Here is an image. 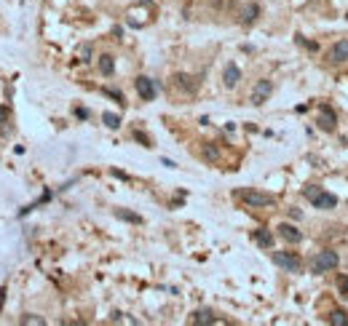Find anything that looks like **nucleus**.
<instances>
[{
  "instance_id": "obj_28",
  "label": "nucleus",
  "mask_w": 348,
  "mask_h": 326,
  "mask_svg": "<svg viewBox=\"0 0 348 326\" xmlns=\"http://www.w3.org/2000/svg\"><path fill=\"white\" fill-rule=\"evenodd\" d=\"M161 163H164V166H169V168H177L174 160H169V158H161Z\"/></svg>"
},
{
  "instance_id": "obj_5",
  "label": "nucleus",
  "mask_w": 348,
  "mask_h": 326,
  "mask_svg": "<svg viewBox=\"0 0 348 326\" xmlns=\"http://www.w3.org/2000/svg\"><path fill=\"white\" fill-rule=\"evenodd\" d=\"M270 94H273V83L262 78V80L254 83V88H252V94H249V102H252L254 107H262V104H265L268 99H270Z\"/></svg>"
},
{
  "instance_id": "obj_10",
  "label": "nucleus",
  "mask_w": 348,
  "mask_h": 326,
  "mask_svg": "<svg viewBox=\"0 0 348 326\" xmlns=\"http://www.w3.org/2000/svg\"><path fill=\"white\" fill-rule=\"evenodd\" d=\"M329 62L332 64H343L348 62V40H337L335 46L329 48Z\"/></svg>"
},
{
  "instance_id": "obj_12",
  "label": "nucleus",
  "mask_w": 348,
  "mask_h": 326,
  "mask_svg": "<svg viewBox=\"0 0 348 326\" xmlns=\"http://www.w3.org/2000/svg\"><path fill=\"white\" fill-rule=\"evenodd\" d=\"M257 16H260V6L257 3H246L244 8H241V16H238V22H241V24H254Z\"/></svg>"
},
{
  "instance_id": "obj_7",
  "label": "nucleus",
  "mask_w": 348,
  "mask_h": 326,
  "mask_svg": "<svg viewBox=\"0 0 348 326\" xmlns=\"http://www.w3.org/2000/svg\"><path fill=\"white\" fill-rule=\"evenodd\" d=\"M311 204H313V208H321V212H329V208H335L337 206V198L332 196V192H316V196L311 198Z\"/></svg>"
},
{
  "instance_id": "obj_26",
  "label": "nucleus",
  "mask_w": 348,
  "mask_h": 326,
  "mask_svg": "<svg viewBox=\"0 0 348 326\" xmlns=\"http://www.w3.org/2000/svg\"><path fill=\"white\" fill-rule=\"evenodd\" d=\"M6 294H9V289H6V286H0V310H3V302H6Z\"/></svg>"
},
{
  "instance_id": "obj_3",
  "label": "nucleus",
  "mask_w": 348,
  "mask_h": 326,
  "mask_svg": "<svg viewBox=\"0 0 348 326\" xmlns=\"http://www.w3.org/2000/svg\"><path fill=\"white\" fill-rule=\"evenodd\" d=\"M270 260H273L276 268L287 270V273H297V270H300V257H297V254H292V252H273V254H270Z\"/></svg>"
},
{
  "instance_id": "obj_2",
  "label": "nucleus",
  "mask_w": 348,
  "mask_h": 326,
  "mask_svg": "<svg viewBox=\"0 0 348 326\" xmlns=\"http://www.w3.org/2000/svg\"><path fill=\"white\" fill-rule=\"evenodd\" d=\"M238 198H241L249 208H270V206H276V198L268 196V192H260V190H244V192H238Z\"/></svg>"
},
{
  "instance_id": "obj_14",
  "label": "nucleus",
  "mask_w": 348,
  "mask_h": 326,
  "mask_svg": "<svg viewBox=\"0 0 348 326\" xmlns=\"http://www.w3.org/2000/svg\"><path fill=\"white\" fill-rule=\"evenodd\" d=\"M254 240H257V246H262V249H270V246H273V236H270L265 228L254 230Z\"/></svg>"
},
{
  "instance_id": "obj_6",
  "label": "nucleus",
  "mask_w": 348,
  "mask_h": 326,
  "mask_svg": "<svg viewBox=\"0 0 348 326\" xmlns=\"http://www.w3.org/2000/svg\"><path fill=\"white\" fill-rule=\"evenodd\" d=\"M335 126H337V118H335V112H332V107L321 104L319 107V128L321 131H335Z\"/></svg>"
},
{
  "instance_id": "obj_9",
  "label": "nucleus",
  "mask_w": 348,
  "mask_h": 326,
  "mask_svg": "<svg viewBox=\"0 0 348 326\" xmlns=\"http://www.w3.org/2000/svg\"><path fill=\"white\" fill-rule=\"evenodd\" d=\"M198 78H193V75H174V86L185 91V94H196V88H198Z\"/></svg>"
},
{
  "instance_id": "obj_8",
  "label": "nucleus",
  "mask_w": 348,
  "mask_h": 326,
  "mask_svg": "<svg viewBox=\"0 0 348 326\" xmlns=\"http://www.w3.org/2000/svg\"><path fill=\"white\" fill-rule=\"evenodd\" d=\"M238 80H241V70H238L236 62H228L225 72H222V83H225V88H236Z\"/></svg>"
},
{
  "instance_id": "obj_19",
  "label": "nucleus",
  "mask_w": 348,
  "mask_h": 326,
  "mask_svg": "<svg viewBox=\"0 0 348 326\" xmlns=\"http://www.w3.org/2000/svg\"><path fill=\"white\" fill-rule=\"evenodd\" d=\"M337 292L343 300H348V276H337Z\"/></svg>"
},
{
  "instance_id": "obj_16",
  "label": "nucleus",
  "mask_w": 348,
  "mask_h": 326,
  "mask_svg": "<svg viewBox=\"0 0 348 326\" xmlns=\"http://www.w3.org/2000/svg\"><path fill=\"white\" fill-rule=\"evenodd\" d=\"M115 216H118V220H123V222H131V224H139V222H142V216L126 212V208H115Z\"/></svg>"
},
{
  "instance_id": "obj_11",
  "label": "nucleus",
  "mask_w": 348,
  "mask_h": 326,
  "mask_svg": "<svg viewBox=\"0 0 348 326\" xmlns=\"http://www.w3.org/2000/svg\"><path fill=\"white\" fill-rule=\"evenodd\" d=\"M278 236H281L284 240H289V244H300V240H303V232H300L295 224H289V222L278 224Z\"/></svg>"
},
{
  "instance_id": "obj_24",
  "label": "nucleus",
  "mask_w": 348,
  "mask_h": 326,
  "mask_svg": "<svg viewBox=\"0 0 348 326\" xmlns=\"http://www.w3.org/2000/svg\"><path fill=\"white\" fill-rule=\"evenodd\" d=\"M22 324H46V321L41 316H25V318H22Z\"/></svg>"
},
{
  "instance_id": "obj_25",
  "label": "nucleus",
  "mask_w": 348,
  "mask_h": 326,
  "mask_svg": "<svg viewBox=\"0 0 348 326\" xmlns=\"http://www.w3.org/2000/svg\"><path fill=\"white\" fill-rule=\"evenodd\" d=\"M81 56H83V62H91V48H89V46H83V48H81Z\"/></svg>"
},
{
  "instance_id": "obj_27",
  "label": "nucleus",
  "mask_w": 348,
  "mask_h": 326,
  "mask_svg": "<svg viewBox=\"0 0 348 326\" xmlns=\"http://www.w3.org/2000/svg\"><path fill=\"white\" fill-rule=\"evenodd\" d=\"M75 115H78V118H83V120H86V118H89V112H86V110H83V107H78V110H75Z\"/></svg>"
},
{
  "instance_id": "obj_15",
  "label": "nucleus",
  "mask_w": 348,
  "mask_h": 326,
  "mask_svg": "<svg viewBox=\"0 0 348 326\" xmlns=\"http://www.w3.org/2000/svg\"><path fill=\"white\" fill-rule=\"evenodd\" d=\"M201 155H204L209 163H217V160H220V150H217V147H214L212 142H206L204 147H201Z\"/></svg>"
},
{
  "instance_id": "obj_13",
  "label": "nucleus",
  "mask_w": 348,
  "mask_h": 326,
  "mask_svg": "<svg viewBox=\"0 0 348 326\" xmlns=\"http://www.w3.org/2000/svg\"><path fill=\"white\" fill-rule=\"evenodd\" d=\"M97 67H99V72H102L105 78H110L115 72V59L110 56V54H102V56L97 59Z\"/></svg>"
},
{
  "instance_id": "obj_23",
  "label": "nucleus",
  "mask_w": 348,
  "mask_h": 326,
  "mask_svg": "<svg viewBox=\"0 0 348 326\" xmlns=\"http://www.w3.org/2000/svg\"><path fill=\"white\" fill-rule=\"evenodd\" d=\"M105 94H107V96H113V99H115V102H121V104H123V94H121V91H113V88H105Z\"/></svg>"
},
{
  "instance_id": "obj_18",
  "label": "nucleus",
  "mask_w": 348,
  "mask_h": 326,
  "mask_svg": "<svg viewBox=\"0 0 348 326\" xmlns=\"http://www.w3.org/2000/svg\"><path fill=\"white\" fill-rule=\"evenodd\" d=\"M102 120H105L107 128H118L121 126V115H115V112H102Z\"/></svg>"
},
{
  "instance_id": "obj_17",
  "label": "nucleus",
  "mask_w": 348,
  "mask_h": 326,
  "mask_svg": "<svg viewBox=\"0 0 348 326\" xmlns=\"http://www.w3.org/2000/svg\"><path fill=\"white\" fill-rule=\"evenodd\" d=\"M193 324H217V318L209 313V310H198V313L193 316Z\"/></svg>"
},
{
  "instance_id": "obj_4",
  "label": "nucleus",
  "mask_w": 348,
  "mask_h": 326,
  "mask_svg": "<svg viewBox=\"0 0 348 326\" xmlns=\"http://www.w3.org/2000/svg\"><path fill=\"white\" fill-rule=\"evenodd\" d=\"M134 88H137V94H139V99H142V102H153V99H156V94H158L156 80H153V78H148V75H139L137 80H134Z\"/></svg>"
},
{
  "instance_id": "obj_1",
  "label": "nucleus",
  "mask_w": 348,
  "mask_h": 326,
  "mask_svg": "<svg viewBox=\"0 0 348 326\" xmlns=\"http://www.w3.org/2000/svg\"><path fill=\"white\" fill-rule=\"evenodd\" d=\"M337 262H340V257H337L335 249H321L311 262V273L313 276H324V273H329V270H335Z\"/></svg>"
},
{
  "instance_id": "obj_22",
  "label": "nucleus",
  "mask_w": 348,
  "mask_h": 326,
  "mask_svg": "<svg viewBox=\"0 0 348 326\" xmlns=\"http://www.w3.org/2000/svg\"><path fill=\"white\" fill-rule=\"evenodd\" d=\"M316 192H321V188H319V184H308V188L303 190V196H305L308 200H311V198L316 196Z\"/></svg>"
},
{
  "instance_id": "obj_20",
  "label": "nucleus",
  "mask_w": 348,
  "mask_h": 326,
  "mask_svg": "<svg viewBox=\"0 0 348 326\" xmlns=\"http://www.w3.org/2000/svg\"><path fill=\"white\" fill-rule=\"evenodd\" d=\"M329 321H332V324H337V326H345V324H348V318H345L343 310H335V313L329 316Z\"/></svg>"
},
{
  "instance_id": "obj_21",
  "label": "nucleus",
  "mask_w": 348,
  "mask_h": 326,
  "mask_svg": "<svg viewBox=\"0 0 348 326\" xmlns=\"http://www.w3.org/2000/svg\"><path fill=\"white\" fill-rule=\"evenodd\" d=\"M134 139H137V142H142V147H153L150 144V136L142 134V131H137V128H134Z\"/></svg>"
}]
</instances>
